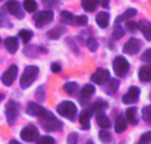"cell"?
Masks as SVG:
<instances>
[{"mask_svg": "<svg viewBox=\"0 0 151 144\" xmlns=\"http://www.w3.org/2000/svg\"><path fill=\"white\" fill-rule=\"evenodd\" d=\"M64 91L68 95H74L78 91V85L76 82H68L64 85Z\"/></svg>", "mask_w": 151, "mask_h": 144, "instance_id": "4316f807", "label": "cell"}, {"mask_svg": "<svg viewBox=\"0 0 151 144\" xmlns=\"http://www.w3.org/2000/svg\"><path fill=\"white\" fill-rule=\"evenodd\" d=\"M138 77L142 82H150L151 81V65H145L139 69Z\"/></svg>", "mask_w": 151, "mask_h": 144, "instance_id": "d6986e66", "label": "cell"}, {"mask_svg": "<svg viewBox=\"0 0 151 144\" xmlns=\"http://www.w3.org/2000/svg\"><path fill=\"white\" fill-rule=\"evenodd\" d=\"M123 34H125V31H123L122 28H121V25H115L114 29H113V38L114 40H119L123 37Z\"/></svg>", "mask_w": 151, "mask_h": 144, "instance_id": "d6a6232c", "label": "cell"}, {"mask_svg": "<svg viewBox=\"0 0 151 144\" xmlns=\"http://www.w3.org/2000/svg\"><path fill=\"white\" fill-rule=\"evenodd\" d=\"M27 113L32 116H39V118L44 119V118H49V116H53L52 113L47 111L44 107H41L40 105L35 102H29L28 106H27Z\"/></svg>", "mask_w": 151, "mask_h": 144, "instance_id": "3957f363", "label": "cell"}, {"mask_svg": "<svg viewBox=\"0 0 151 144\" xmlns=\"http://www.w3.org/2000/svg\"><path fill=\"white\" fill-rule=\"evenodd\" d=\"M57 113L60 115H63L64 118L68 119H74L76 114H77V107L73 102L70 101H65V102H61L60 105L57 106Z\"/></svg>", "mask_w": 151, "mask_h": 144, "instance_id": "7a4b0ae2", "label": "cell"}, {"mask_svg": "<svg viewBox=\"0 0 151 144\" xmlns=\"http://www.w3.org/2000/svg\"><path fill=\"white\" fill-rule=\"evenodd\" d=\"M94 91H96V90H94L93 85H85V86L81 89V103L85 105L86 99H89V98L94 94Z\"/></svg>", "mask_w": 151, "mask_h": 144, "instance_id": "e0dca14e", "label": "cell"}, {"mask_svg": "<svg viewBox=\"0 0 151 144\" xmlns=\"http://www.w3.org/2000/svg\"><path fill=\"white\" fill-rule=\"evenodd\" d=\"M3 97H4V95H3V94H0V99H1V98H3Z\"/></svg>", "mask_w": 151, "mask_h": 144, "instance_id": "bcb514c9", "label": "cell"}, {"mask_svg": "<svg viewBox=\"0 0 151 144\" xmlns=\"http://www.w3.org/2000/svg\"><path fill=\"white\" fill-rule=\"evenodd\" d=\"M142 118L149 124H151V106H146V107L142 110Z\"/></svg>", "mask_w": 151, "mask_h": 144, "instance_id": "836d02e7", "label": "cell"}, {"mask_svg": "<svg viewBox=\"0 0 151 144\" xmlns=\"http://www.w3.org/2000/svg\"><path fill=\"white\" fill-rule=\"evenodd\" d=\"M37 144H55V139L52 136H42L37 139Z\"/></svg>", "mask_w": 151, "mask_h": 144, "instance_id": "8d00e7d4", "label": "cell"}, {"mask_svg": "<svg viewBox=\"0 0 151 144\" xmlns=\"http://www.w3.org/2000/svg\"><path fill=\"white\" fill-rule=\"evenodd\" d=\"M97 123H98V126L102 127V128H109V127L111 126V123H110V119L107 118V116L105 115L104 113H101V111L97 114Z\"/></svg>", "mask_w": 151, "mask_h": 144, "instance_id": "d4e9b609", "label": "cell"}, {"mask_svg": "<svg viewBox=\"0 0 151 144\" xmlns=\"http://www.w3.org/2000/svg\"><path fill=\"white\" fill-rule=\"evenodd\" d=\"M149 143H151V131L145 132V134L141 136V139H139L138 144H149Z\"/></svg>", "mask_w": 151, "mask_h": 144, "instance_id": "74e56055", "label": "cell"}, {"mask_svg": "<svg viewBox=\"0 0 151 144\" xmlns=\"http://www.w3.org/2000/svg\"><path fill=\"white\" fill-rule=\"evenodd\" d=\"M0 44H1V38H0Z\"/></svg>", "mask_w": 151, "mask_h": 144, "instance_id": "c3c4849f", "label": "cell"}, {"mask_svg": "<svg viewBox=\"0 0 151 144\" xmlns=\"http://www.w3.org/2000/svg\"><path fill=\"white\" fill-rule=\"evenodd\" d=\"M32 36H33V33H32L31 31H27V29H21V31L19 32V37L21 38V41H23L24 44H27V42L32 38Z\"/></svg>", "mask_w": 151, "mask_h": 144, "instance_id": "f546056e", "label": "cell"}, {"mask_svg": "<svg viewBox=\"0 0 151 144\" xmlns=\"http://www.w3.org/2000/svg\"><path fill=\"white\" fill-rule=\"evenodd\" d=\"M93 114H94V110L91 108V106H89V107L85 108V110L80 114V116H78V120H80L81 126H82L85 130L90 127V122H89V119H90V116L93 115Z\"/></svg>", "mask_w": 151, "mask_h": 144, "instance_id": "5bb4252c", "label": "cell"}, {"mask_svg": "<svg viewBox=\"0 0 151 144\" xmlns=\"http://www.w3.org/2000/svg\"><path fill=\"white\" fill-rule=\"evenodd\" d=\"M142 60L146 62H151V49H147L146 52L142 53Z\"/></svg>", "mask_w": 151, "mask_h": 144, "instance_id": "60d3db41", "label": "cell"}, {"mask_svg": "<svg viewBox=\"0 0 151 144\" xmlns=\"http://www.w3.org/2000/svg\"><path fill=\"white\" fill-rule=\"evenodd\" d=\"M66 142H68V144H77V142H78V134H77V132H72V134H69Z\"/></svg>", "mask_w": 151, "mask_h": 144, "instance_id": "ab89813d", "label": "cell"}, {"mask_svg": "<svg viewBox=\"0 0 151 144\" xmlns=\"http://www.w3.org/2000/svg\"><path fill=\"white\" fill-rule=\"evenodd\" d=\"M5 8L8 9V12L11 15L16 16L17 19H23L24 17V13L21 11V7H20V3L17 0H8L7 4H5Z\"/></svg>", "mask_w": 151, "mask_h": 144, "instance_id": "4fadbf2b", "label": "cell"}, {"mask_svg": "<svg viewBox=\"0 0 151 144\" xmlns=\"http://www.w3.org/2000/svg\"><path fill=\"white\" fill-rule=\"evenodd\" d=\"M86 45H88V49L90 50V52H96L97 50V46H98V41H97L94 37H89L88 42H86Z\"/></svg>", "mask_w": 151, "mask_h": 144, "instance_id": "e575fe53", "label": "cell"}, {"mask_svg": "<svg viewBox=\"0 0 151 144\" xmlns=\"http://www.w3.org/2000/svg\"><path fill=\"white\" fill-rule=\"evenodd\" d=\"M126 29H127L130 33H134V32H137V29H138V24L134 23V21L127 20L126 21Z\"/></svg>", "mask_w": 151, "mask_h": 144, "instance_id": "d590c367", "label": "cell"}, {"mask_svg": "<svg viewBox=\"0 0 151 144\" xmlns=\"http://www.w3.org/2000/svg\"><path fill=\"white\" fill-rule=\"evenodd\" d=\"M65 32H66L65 26H63V25H57V26H55L53 29H50V31L48 32V36H49V38L57 40V38H60V37L63 36V34L65 33Z\"/></svg>", "mask_w": 151, "mask_h": 144, "instance_id": "44dd1931", "label": "cell"}, {"mask_svg": "<svg viewBox=\"0 0 151 144\" xmlns=\"http://www.w3.org/2000/svg\"><path fill=\"white\" fill-rule=\"evenodd\" d=\"M88 144H93V143H91V142H88Z\"/></svg>", "mask_w": 151, "mask_h": 144, "instance_id": "7dc6e473", "label": "cell"}, {"mask_svg": "<svg viewBox=\"0 0 151 144\" xmlns=\"http://www.w3.org/2000/svg\"><path fill=\"white\" fill-rule=\"evenodd\" d=\"M129 65L127 60L125 57H117L113 62V69H114V73L117 74V77H123L126 76V73L129 71Z\"/></svg>", "mask_w": 151, "mask_h": 144, "instance_id": "277c9868", "label": "cell"}, {"mask_svg": "<svg viewBox=\"0 0 151 144\" xmlns=\"http://www.w3.org/2000/svg\"><path fill=\"white\" fill-rule=\"evenodd\" d=\"M139 89L137 86H131L130 89H129V91L126 93L125 95H123L122 101L123 103H126V105H133V103H137L138 102V98H139Z\"/></svg>", "mask_w": 151, "mask_h": 144, "instance_id": "7c38bea8", "label": "cell"}, {"mask_svg": "<svg viewBox=\"0 0 151 144\" xmlns=\"http://www.w3.org/2000/svg\"><path fill=\"white\" fill-rule=\"evenodd\" d=\"M74 16L72 15L70 12H68V11H63L61 12V21H63V24H74Z\"/></svg>", "mask_w": 151, "mask_h": 144, "instance_id": "83f0119b", "label": "cell"}, {"mask_svg": "<svg viewBox=\"0 0 151 144\" xmlns=\"http://www.w3.org/2000/svg\"><path fill=\"white\" fill-rule=\"evenodd\" d=\"M23 7L27 12H35L37 9V3L35 0H24Z\"/></svg>", "mask_w": 151, "mask_h": 144, "instance_id": "f1b7e54d", "label": "cell"}, {"mask_svg": "<svg viewBox=\"0 0 151 144\" xmlns=\"http://www.w3.org/2000/svg\"><path fill=\"white\" fill-rule=\"evenodd\" d=\"M50 69H52L53 73H60L61 71V65L60 63H57V62H53L52 65H50Z\"/></svg>", "mask_w": 151, "mask_h": 144, "instance_id": "7bdbcfd3", "label": "cell"}, {"mask_svg": "<svg viewBox=\"0 0 151 144\" xmlns=\"http://www.w3.org/2000/svg\"><path fill=\"white\" fill-rule=\"evenodd\" d=\"M110 78V73L106 70V69H97L93 74H91V81L97 85H102L106 81H109Z\"/></svg>", "mask_w": 151, "mask_h": 144, "instance_id": "8fae6325", "label": "cell"}, {"mask_svg": "<svg viewBox=\"0 0 151 144\" xmlns=\"http://www.w3.org/2000/svg\"><path fill=\"white\" fill-rule=\"evenodd\" d=\"M138 28L142 31V33H143L145 38L151 41V23L147 20H141L138 23Z\"/></svg>", "mask_w": 151, "mask_h": 144, "instance_id": "2e32d148", "label": "cell"}, {"mask_svg": "<svg viewBox=\"0 0 151 144\" xmlns=\"http://www.w3.org/2000/svg\"><path fill=\"white\" fill-rule=\"evenodd\" d=\"M53 17H55V16H53L52 11H41V12L36 13V15L33 16V20H35V23H36V26L41 28V26L49 24L50 21L53 20Z\"/></svg>", "mask_w": 151, "mask_h": 144, "instance_id": "52a82bcc", "label": "cell"}, {"mask_svg": "<svg viewBox=\"0 0 151 144\" xmlns=\"http://www.w3.org/2000/svg\"><path fill=\"white\" fill-rule=\"evenodd\" d=\"M98 136H99V139H101V142L105 143V144H107V143L111 142V135H110V132L106 131V130H102V131H99Z\"/></svg>", "mask_w": 151, "mask_h": 144, "instance_id": "1f68e13d", "label": "cell"}, {"mask_svg": "<svg viewBox=\"0 0 151 144\" xmlns=\"http://www.w3.org/2000/svg\"><path fill=\"white\" fill-rule=\"evenodd\" d=\"M9 144H21V143H19L17 140H11V142H9Z\"/></svg>", "mask_w": 151, "mask_h": 144, "instance_id": "f6af8a7d", "label": "cell"}, {"mask_svg": "<svg viewBox=\"0 0 151 144\" xmlns=\"http://www.w3.org/2000/svg\"><path fill=\"white\" fill-rule=\"evenodd\" d=\"M96 21L99 25V28L105 29L107 25H109V15L106 12H99L98 15L96 16Z\"/></svg>", "mask_w": 151, "mask_h": 144, "instance_id": "603a6c76", "label": "cell"}, {"mask_svg": "<svg viewBox=\"0 0 151 144\" xmlns=\"http://www.w3.org/2000/svg\"><path fill=\"white\" fill-rule=\"evenodd\" d=\"M0 1H3V0H0Z\"/></svg>", "mask_w": 151, "mask_h": 144, "instance_id": "681fc988", "label": "cell"}, {"mask_svg": "<svg viewBox=\"0 0 151 144\" xmlns=\"http://www.w3.org/2000/svg\"><path fill=\"white\" fill-rule=\"evenodd\" d=\"M107 102H105V101H102V99H99V101H97L96 103H93L91 105V108L94 110V113L96 111H102V110H106L107 108Z\"/></svg>", "mask_w": 151, "mask_h": 144, "instance_id": "4dcf8cb0", "label": "cell"}, {"mask_svg": "<svg viewBox=\"0 0 151 144\" xmlns=\"http://www.w3.org/2000/svg\"><path fill=\"white\" fill-rule=\"evenodd\" d=\"M4 45L5 48H7V50L9 53H16L17 52V48H19V41L16 37H7V38L4 40Z\"/></svg>", "mask_w": 151, "mask_h": 144, "instance_id": "ac0fdd59", "label": "cell"}, {"mask_svg": "<svg viewBox=\"0 0 151 144\" xmlns=\"http://www.w3.org/2000/svg\"><path fill=\"white\" fill-rule=\"evenodd\" d=\"M42 1H44V4L49 8H55L58 5V0H42Z\"/></svg>", "mask_w": 151, "mask_h": 144, "instance_id": "b9f144b4", "label": "cell"}, {"mask_svg": "<svg viewBox=\"0 0 151 144\" xmlns=\"http://www.w3.org/2000/svg\"><path fill=\"white\" fill-rule=\"evenodd\" d=\"M118 86H119V81H118V79L109 78V82H107L106 87H105V91H106V94L113 95V94H115V93H117Z\"/></svg>", "mask_w": 151, "mask_h": 144, "instance_id": "ffe728a7", "label": "cell"}, {"mask_svg": "<svg viewBox=\"0 0 151 144\" xmlns=\"http://www.w3.org/2000/svg\"><path fill=\"white\" fill-rule=\"evenodd\" d=\"M109 1H110V0H101V4H102V7L107 8V7H109Z\"/></svg>", "mask_w": 151, "mask_h": 144, "instance_id": "ee69618b", "label": "cell"}, {"mask_svg": "<svg viewBox=\"0 0 151 144\" xmlns=\"http://www.w3.org/2000/svg\"><path fill=\"white\" fill-rule=\"evenodd\" d=\"M21 139L25 140V142H37V139L40 138V134H39V130L33 126V124H29V126L24 127L21 130Z\"/></svg>", "mask_w": 151, "mask_h": 144, "instance_id": "5b68a950", "label": "cell"}, {"mask_svg": "<svg viewBox=\"0 0 151 144\" xmlns=\"http://www.w3.org/2000/svg\"><path fill=\"white\" fill-rule=\"evenodd\" d=\"M17 73H19V69L16 65H11L7 70L3 73L1 76V82L5 85V86H11L13 83L16 78H17Z\"/></svg>", "mask_w": 151, "mask_h": 144, "instance_id": "ba28073f", "label": "cell"}, {"mask_svg": "<svg viewBox=\"0 0 151 144\" xmlns=\"http://www.w3.org/2000/svg\"><path fill=\"white\" fill-rule=\"evenodd\" d=\"M37 76H39V68L37 66H27L24 73L20 77V86L23 89L29 87L35 81H36Z\"/></svg>", "mask_w": 151, "mask_h": 144, "instance_id": "6da1fadb", "label": "cell"}, {"mask_svg": "<svg viewBox=\"0 0 151 144\" xmlns=\"http://www.w3.org/2000/svg\"><path fill=\"white\" fill-rule=\"evenodd\" d=\"M19 108L20 106L15 102V101H9L7 103V107H5V116H7V122L9 124H13L15 120L19 116Z\"/></svg>", "mask_w": 151, "mask_h": 144, "instance_id": "8992f818", "label": "cell"}, {"mask_svg": "<svg viewBox=\"0 0 151 144\" xmlns=\"http://www.w3.org/2000/svg\"><path fill=\"white\" fill-rule=\"evenodd\" d=\"M141 46H142V42L139 41L138 38L135 37H131L125 45H123V52L126 54H137V53L141 50Z\"/></svg>", "mask_w": 151, "mask_h": 144, "instance_id": "9c48e42d", "label": "cell"}, {"mask_svg": "<svg viewBox=\"0 0 151 144\" xmlns=\"http://www.w3.org/2000/svg\"><path fill=\"white\" fill-rule=\"evenodd\" d=\"M81 5L85 11L88 12H93L97 9V7L99 5V0H81Z\"/></svg>", "mask_w": 151, "mask_h": 144, "instance_id": "7402d4cb", "label": "cell"}, {"mask_svg": "<svg viewBox=\"0 0 151 144\" xmlns=\"http://www.w3.org/2000/svg\"><path fill=\"white\" fill-rule=\"evenodd\" d=\"M126 120H127L130 124H133V126H135V124L138 123V116H137V108L135 107L127 108V111H126Z\"/></svg>", "mask_w": 151, "mask_h": 144, "instance_id": "cb8c5ba5", "label": "cell"}, {"mask_svg": "<svg viewBox=\"0 0 151 144\" xmlns=\"http://www.w3.org/2000/svg\"><path fill=\"white\" fill-rule=\"evenodd\" d=\"M86 23H88V17H86L85 15H81V16H78V17L74 19L76 25H86Z\"/></svg>", "mask_w": 151, "mask_h": 144, "instance_id": "f35d334b", "label": "cell"}, {"mask_svg": "<svg viewBox=\"0 0 151 144\" xmlns=\"http://www.w3.org/2000/svg\"><path fill=\"white\" fill-rule=\"evenodd\" d=\"M135 16H137V9H134V8H129V9H126L125 12L122 13V15L118 16V17L115 19V25H119V23L127 21V20H130V19L135 17Z\"/></svg>", "mask_w": 151, "mask_h": 144, "instance_id": "9a60e30c", "label": "cell"}, {"mask_svg": "<svg viewBox=\"0 0 151 144\" xmlns=\"http://www.w3.org/2000/svg\"><path fill=\"white\" fill-rule=\"evenodd\" d=\"M126 127H127V123H126V119L123 118L122 115L118 116L117 120H115V131L118 132V134H121V132H123L126 130Z\"/></svg>", "mask_w": 151, "mask_h": 144, "instance_id": "484cf974", "label": "cell"}, {"mask_svg": "<svg viewBox=\"0 0 151 144\" xmlns=\"http://www.w3.org/2000/svg\"><path fill=\"white\" fill-rule=\"evenodd\" d=\"M42 127L47 131H60L63 128V123L55 118V116H49V118L42 119Z\"/></svg>", "mask_w": 151, "mask_h": 144, "instance_id": "30bf717a", "label": "cell"}]
</instances>
